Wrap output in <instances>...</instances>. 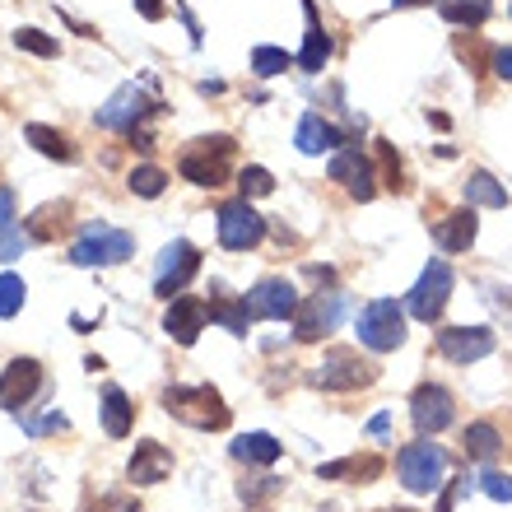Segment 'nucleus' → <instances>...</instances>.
<instances>
[{"label":"nucleus","mask_w":512,"mask_h":512,"mask_svg":"<svg viewBox=\"0 0 512 512\" xmlns=\"http://www.w3.org/2000/svg\"><path fill=\"white\" fill-rule=\"evenodd\" d=\"M135 424V405L126 401L122 387H108L103 391V429H108V438H126Z\"/></svg>","instance_id":"obj_25"},{"label":"nucleus","mask_w":512,"mask_h":512,"mask_svg":"<svg viewBox=\"0 0 512 512\" xmlns=\"http://www.w3.org/2000/svg\"><path fill=\"white\" fill-rule=\"evenodd\" d=\"M373 378H378V368L368 364V359H359L354 350H326L322 364L308 373V382L322 391H359Z\"/></svg>","instance_id":"obj_5"},{"label":"nucleus","mask_w":512,"mask_h":512,"mask_svg":"<svg viewBox=\"0 0 512 512\" xmlns=\"http://www.w3.org/2000/svg\"><path fill=\"white\" fill-rule=\"evenodd\" d=\"M289 66H294V56L280 52V47H256V52H252V70L261 75V80H270V75H284Z\"/></svg>","instance_id":"obj_32"},{"label":"nucleus","mask_w":512,"mask_h":512,"mask_svg":"<svg viewBox=\"0 0 512 512\" xmlns=\"http://www.w3.org/2000/svg\"><path fill=\"white\" fill-rule=\"evenodd\" d=\"M24 298H28V284L19 275H0V317H14L24 308Z\"/></svg>","instance_id":"obj_34"},{"label":"nucleus","mask_w":512,"mask_h":512,"mask_svg":"<svg viewBox=\"0 0 512 512\" xmlns=\"http://www.w3.org/2000/svg\"><path fill=\"white\" fill-rule=\"evenodd\" d=\"M461 494H466V480H461V485H452V489H443V499H438V508H433V512H452V503H457Z\"/></svg>","instance_id":"obj_43"},{"label":"nucleus","mask_w":512,"mask_h":512,"mask_svg":"<svg viewBox=\"0 0 512 512\" xmlns=\"http://www.w3.org/2000/svg\"><path fill=\"white\" fill-rule=\"evenodd\" d=\"M308 275L317 284H331V280H336V270H331V266H308Z\"/></svg>","instance_id":"obj_45"},{"label":"nucleus","mask_w":512,"mask_h":512,"mask_svg":"<svg viewBox=\"0 0 512 512\" xmlns=\"http://www.w3.org/2000/svg\"><path fill=\"white\" fill-rule=\"evenodd\" d=\"M229 452L238 461H247V466H270V461H280L284 443H275L270 433H243V438H238Z\"/></svg>","instance_id":"obj_26"},{"label":"nucleus","mask_w":512,"mask_h":512,"mask_svg":"<svg viewBox=\"0 0 512 512\" xmlns=\"http://www.w3.org/2000/svg\"><path fill=\"white\" fill-rule=\"evenodd\" d=\"M382 475V457L364 452V457H340V461H326L317 466V480H350V485H373Z\"/></svg>","instance_id":"obj_19"},{"label":"nucleus","mask_w":512,"mask_h":512,"mask_svg":"<svg viewBox=\"0 0 512 512\" xmlns=\"http://www.w3.org/2000/svg\"><path fill=\"white\" fill-rule=\"evenodd\" d=\"M503 452V438L494 424H471L466 429V457L471 461H494Z\"/></svg>","instance_id":"obj_29"},{"label":"nucleus","mask_w":512,"mask_h":512,"mask_svg":"<svg viewBox=\"0 0 512 512\" xmlns=\"http://www.w3.org/2000/svg\"><path fill=\"white\" fill-rule=\"evenodd\" d=\"M280 489V480H270V475H261V480H252V485H238V494H243V503H256V499H266V494H275Z\"/></svg>","instance_id":"obj_39"},{"label":"nucleus","mask_w":512,"mask_h":512,"mask_svg":"<svg viewBox=\"0 0 512 512\" xmlns=\"http://www.w3.org/2000/svg\"><path fill=\"white\" fill-rule=\"evenodd\" d=\"M359 340L368 350H401L405 345V308L391 303V298H373L364 312H359Z\"/></svg>","instance_id":"obj_6"},{"label":"nucleus","mask_w":512,"mask_h":512,"mask_svg":"<svg viewBox=\"0 0 512 512\" xmlns=\"http://www.w3.org/2000/svg\"><path fill=\"white\" fill-rule=\"evenodd\" d=\"M410 419H415V429L424 433V438H429V433H443L447 424H452V391L424 382V387L410 396Z\"/></svg>","instance_id":"obj_16"},{"label":"nucleus","mask_w":512,"mask_h":512,"mask_svg":"<svg viewBox=\"0 0 512 512\" xmlns=\"http://www.w3.org/2000/svg\"><path fill=\"white\" fill-rule=\"evenodd\" d=\"M238 187H243V196L247 201H256V196H270V191H275V177L266 173V168H243V173H238Z\"/></svg>","instance_id":"obj_35"},{"label":"nucleus","mask_w":512,"mask_h":512,"mask_svg":"<svg viewBox=\"0 0 512 512\" xmlns=\"http://www.w3.org/2000/svg\"><path fill=\"white\" fill-rule=\"evenodd\" d=\"M447 294H452V270H447V261H429L424 275L415 280V289H410V298H405V308L415 312L419 322H438L447 308Z\"/></svg>","instance_id":"obj_9"},{"label":"nucleus","mask_w":512,"mask_h":512,"mask_svg":"<svg viewBox=\"0 0 512 512\" xmlns=\"http://www.w3.org/2000/svg\"><path fill=\"white\" fill-rule=\"evenodd\" d=\"M154 112H159V98L145 94L140 84H122V89L98 108V126H103V131H126L131 135V131H140V122L154 117Z\"/></svg>","instance_id":"obj_7"},{"label":"nucleus","mask_w":512,"mask_h":512,"mask_svg":"<svg viewBox=\"0 0 512 512\" xmlns=\"http://www.w3.org/2000/svg\"><path fill=\"white\" fill-rule=\"evenodd\" d=\"M24 140L33 149H38V154H47V159H56V163H75L80 159V154H75V145H70L66 135L56 131V126H42V122H28L24 126Z\"/></svg>","instance_id":"obj_24"},{"label":"nucleus","mask_w":512,"mask_h":512,"mask_svg":"<svg viewBox=\"0 0 512 512\" xmlns=\"http://www.w3.org/2000/svg\"><path fill=\"white\" fill-rule=\"evenodd\" d=\"M163 410L191 429H229V405L215 387H168L163 391Z\"/></svg>","instance_id":"obj_1"},{"label":"nucleus","mask_w":512,"mask_h":512,"mask_svg":"<svg viewBox=\"0 0 512 512\" xmlns=\"http://www.w3.org/2000/svg\"><path fill=\"white\" fill-rule=\"evenodd\" d=\"M0 229H14V191L0 187Z\"/></svg>","instance_id":"obj_41"},{"label":"nucleus","mask_w":512,"mask_h":512,"mask_svg":"<svg viewBox=\"0 0 512 512\" xmlns=\"http://www.w3.org/2000/svg\"><path fill=\"white\" fill-rule=\"evenodd\" d=\"M210 322H219L224 331H233V336H247V326H252L247 298H243V303H233V298L215 294V298H210Z\"/></svg>","instance_id":"obj_27"},{"label":"nucleus","mask_w":512,"mask_h":512,"mask_svg":"<svg viewBox=\"0 0 512 512\" xmlns=\"http://www.w3.org/2000/svg\"><path fill=\"white\" fill-rule=\"evenodd\" d=\"M66 224H70V201H52V205H42V210H33V215L24 219V233L33 238V243H52Z\"/></svg>","instance_id":"obj_22"},{"label":"nucleus","mask_w":512,"mask_h":512,"mask_svg":"<svg viewBox=\"0 0 512 512\" xmlns=\"http://www.w3.org/2000/svg\"><path fill=\"white\" fill-rule=\"evenodd\" d=\"M201 270V252L187 243V238H177V243H168L163 247V256H159V275H154V294L159 298H168L173 303V294H182L187 289V280Z\"/></svg>","instance_id":"obj_11"},{"label":"nucleus","mask_w":512,"mask_h":512,"mask_svg":"<svg viewBox=\"0 0 512 512\" xmlns=\"http://www.w3.org/2000/svg\"><path fill=\"white\" fill-rule=\"evenodd\" d=\"M14 47H19V52H33V56H47V61L61 52V42L47 38L42 28H19V33H14Z\"/></svg>","instance_id":"obj_33"},{"label":"nucleus","mask_w":512,"mask_h":512,"mask_svg":"<svg viewBox=\"0 0 512 512\" xmlns=\"http://www.w3.org/2000/svg\"><path fill=\"white\" fill-rule=\"evenodd\" d=\"M480 489H485L494 503H512V475H503V471H485L480 475Z\"/></svg>","instance_id":"obj_37"},{"label":"nucleus","mask_w":512,"mask_h":512,"mask_svg":"<svg viewBox=\"0 0 512 512\" xmlns=\"http://www.w3.org/2000/svg\"><path fill=\"white\" fill-rule=\"evenodd\" d=\"M387 424H391L387 415H373V419H368V433H387Z\"/></svg>","instance_id":"obj_46"},{"label":"nucleus","mask_w":512,"mask_h":512,"mask_svg":"<svg viewBox=\"0 0 512 512\" xmlns=\"http://www.w3.org/2000/svg\"><path fill=\"white\" fill-rule=\"evenodd\" d=\"M205 322H210V303H201V298H173L168 312H163V331H168V340H177V345H196Z\"/></svg>","instance_id":"obj_17"},{"label":"nucleus","mask_w":512,"mask_h":512,"mask_svg":"<svg viewBox=\"0 0 512 512\" xmlns=\"http://www.w3.org/2000/svg\"><path fill=\"white\" fill-rule=\"evenodd\" d=\"M229 159H233L229 135L191 140V149H182V159H177V173L187 177L191 187H224L229 182Z\"/></svg>","instance_id":"obj_2"},{"label":"nucleus","mask_w":512,"mask_h":512,"mask_svg":"<svg viewBox=\"0 0 512 512\" xmlns=\"http://www.w3.org/2000/svg\"><path fill=\"white\" fill-rule=\"evenodd\" d=\"M56 429H66V415H47L38 424H28V433H56Z\"/></svg>","instance_id":"obj_42"},{"label":"nucleus","mask_w":512,"mask_h":512,"mask_svg":"<svg viewBox=\"0 0 512 512\" xmlns=\"http://www.w3.org/2000/svg\"><path fill=\"white\" fill-rule=\"evenodd\" d=\"M126 187H131L135 196L154 201V196H163V187H168V173H163V168H154V163H140V168L126 177Z\"/></svg>","instance_id":"obj_31"},{"label":"nucleus","mask_w":512,"mask_h":512,"mask_svg":"<svg viewBox=\"0 0 512 512\" xmlns=\"http://www.w3.org/2000/svg\"><path fill=\"white\" fill-rule=\"evenodd\" d=\"M466 201H471V210L475 205H485V210H503V205H508V191H503L489 173H471V182H466Z\"/></svg>","instance_id":"obj_30"},{"label":"nucleus","mask_w":512,"mask_h":512,"mask_svg":"<svg viewBox=\"0 0 512 512\" xmlns=\"http://www.w3.org/2000/svg\"><path fill=\"white\" fill-rule=\"evenodd\" d=\"M438 354L452 359V364H475L494 354V331L489 326H443L438 331Z\"/></svg>","instance_id":"obj_13"},{"label":"nucleus","mask_w":512,"mask_h":512,"mask_svg":"<svg viewBox=\"0 0 512 512\" xmlns=\"http://www.w3.org/2000/svg\"><path fill=\"white\" fill-rule=\"evenodd\" d=\"M42 387V364L38 359H10L0 373V410H19L38 396Z\"/></svg>","instance_id":"obj_15"},{"label":"nucleus","mask_w":512,"mask_h":512,"mask_svg":"<svg viewBox=\"0 0 512 512\" xmlns=\"http://www.w3.org/2000/svg\"><path fill=\"white\" fill-rule=\"evenodd\" d=\"M475 229H480L475 210H452V215L433 229V243L443 247V252H466V247L475 243Z\"/></svg>","instance_id":"obj_21"},{"label":"nucleus","mask_w":512,"mask_h":512,"mask_svg":"<svg viewBox=\"0 0 512 512\" xmlns=\"http://www.w3.org/2000/svg\"><path fill=\"white\" fill-rule=\"evenodd\" d=\"M494 70H499V80H512V47H503V52L494 56Z\"/></svg>","instance_id":"obj_44"},{"label":"nucleus","mask_w":512,"mask_h":512,"mask_svg":"<svg viewBox=\"0 0 512 512\" xmlns=\"http://www.w3.org/2000/svg\"><path fill=\"white\" fill-rule=\"evenodd\" d=\"M33 243L24 229H0V261H14V256H24V247Z\"/></svg>","instance_id":"obj_38"},{"label":"nucleus","mask_w":512,"mask_h":512,"mask_svg":"<svg viewBox=\"0 0 512 512\" xmlns=\"http://www.w3.org/2000/svg\"><path fill=\"white\" fill-rule=\"evenodd\" d=\"M168 475H173V452H168V447L154 443V438L135 443V457H131V466H126V480H131L135 489L159 485V480H168Z\"/></svg>","instance_id":"obj_18"},{"label":"nucleus","mask_w":512,"mask_h":512,"mask_svg":"<svg viewBox=\"0 0 512 512\" xmlns=\"http://www.w3.org/2000/svg\"><path fill=\"white\" fill-rule=\"evenodd\" d=\"M378 159H382V177H387V187L405 191V168H401V159H396V149H391L387 140H378Z\"/></svg>","instance_id":"obj_36"},{"label":"nucleus","mask_w":512,"mask_h":512,"mask_svg":"<svg viewBox=\"0 0 512 512\" xmlns=\"http://www.w3.org/2000/svg\"><path fill=\"white\" fill-rule=\"evenodd\" d=\"M391 5H396V10H405V5H424V0H391Z\"/></svg>","instance_id":"obj_47"},{"label":"nucleus","mask_w":512,"mask_h":512,"mask_svg":"<svg viewBox=\"0 0 512 512\" xmlns=\"http://www.w3.org/2000/svg\"><path fill=\"white\" fill-rule=\"evenodd\" d=\"M438 14H443L447 24L480 28L489 19V0H438Z\"/></svg>","instance_id":"obj_28"},{"label":"nucleus","mask_w":512,"mask_h":512,"mask_svg":"<svg viewBox=\"0 0 512 512\" xmlns=\"http://www.w3.org/2000/svg\"><path fill=\"white\" fill-rule=\"evenodd\" d=\"M135 252V238L122 229H108V224H89L84 238L70 247V266H122L126 256Z\"/></svg>","instance_id":"obj_4"},{"label":"nucleus","mask_w":512,"mask_h":512,"mask_svg":"<svg viewBox=\"0 0 512 512\" xmlns=\"http://www.w3.org/2000/svg\"><path fill=\"white\" fill-rule=\"evenodd\" d=\"M336 145H345V135L326 122V117L308 112V117L298 122V149H303V154H326V149H336Z\"/></svg>","instance_id":"obj_23"},{"label":"nucleus","mask_w":512,"mask_h":512,"mask_svg":"<svg viewBox=\"0 0 512 512\" xmlns=\"http://www.w3.org/2000/svg\"><path fill=\"white\" fill-rule=\"evenodd\" d=\"M326 173H331V182H340V187L350 191L354 201H373V196H378V173H373V163L359 154V145L340 149Z\"/></svg>","instance_id":"obj_14"},{"label":"nucleus","mask_w":512,"mask_h":512,"mask_svg":"<svg viewBox=\"0 0 512 512\" xmlns=\"http://www.w3.org/2000/svg\"><path fill=\"white\" fill-rule=\"evenodd\" d=\"M340 317H345V298H340L336 289H331V294H312V298H303L294 312V336L312 345V340L331 336L340 326Z\"/></svg>","instance_id":"obj_10"},{"label":"nucleus","mask_w":512,"mask_h":512,"mask_svg":"<svg viewBox=\"0 0 512 512\" xmlns=\"http://www.w3.org/2000/svg\"><path fill=\"white\" fill-rule=\"evenodd\" d=\"M298 303L303 298L294 294V284L289 280H256L252 284V294H247V312H252V322H294V312H298Z\"/></svg>","instance_id":"obj_12"},{"label":"nucleus","mask_w":512,"mask_h":512,"mask_svg":"<svg viewBox=\"0 0 512 512\" xmlns=\"http://www.w3.org/2000/svg\"><path fill=\"white\" fill-rule=\"evenodd\" d=\"M219 243L229 247V252H247V247H256L261 238H266V219L252 210V201L247 196H238V201L219 205Z\"/></svg>","instance_id":"obj_8"},{"label":"nucleus","mask_w":512,"mask_h":512,"mask_svg":"<svg viewBox=\"0 0 512 512\" xmlns=\"http://www.w3.org/2000/svg\"><path fill=\"white\" fill-rule=\"evenodd\" d=\"M396 471H401V485L410 494H433V489H443L447 452L438 443H410V447H401Z\"/></svg>","instance_id":"obj_3"},{"label":"nucleus","mask_w":512,"mask_h":512,"mask_svg":"<svg viewBox=\"0 0 512 512\" xmlns=\"http://www.w3.org/2000/svg\"><path fill=\"white\" fill-rule=\"evenodd\" d=\"M135 10H140V19H149V24H159L163 14H168V5H163V0H135Z\"/></svg>","instance_id":"obj_40"},{"label":"nucleus","mask_w":512,"mask_h":512,"mask_svg":"<svg viewBox=\"0 0 512 512\" xmlns=\"http://www.w3.org/2000/svg\"><path fill=\"white\" fill-rule=\"evenodd\" d=\"M303 14H308V38H303L298 66L308 70V75H317V70L331 61V33L322 28V19H317V5H312V0H303Z\"/></svg>","instance_id":"obj_20"}]
</instances>
